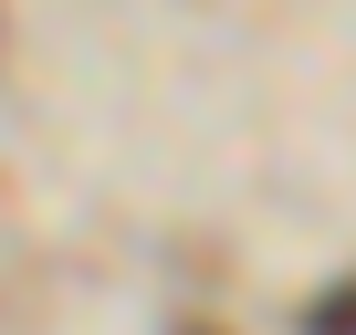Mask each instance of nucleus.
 <instances>
[{
  "instance_id": "1",
  "label": "nucleus",
  "mask_w": 356,
  "mask_h": 335,
  "mask_svg": "<svg viewBox=\"0 0 356 335\" xmlns=\"http://www.w3.org/2000/svg\"><path fill=\"white\" fill-rule=\"evenodd\" d=\"M304 325H314V335H356V293H335V304H314Z\"/></svg>"
}]
</instances>
